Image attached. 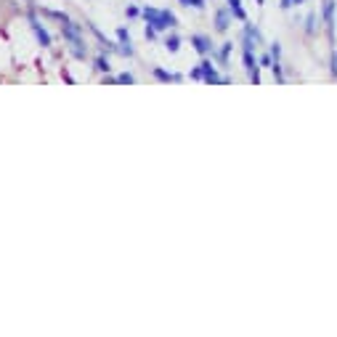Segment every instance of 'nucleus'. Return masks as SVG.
<instances>
[{"label":"nucleus","instance_id":"nucleus-1","mask_svg":"<svg viewBox=\"0 0 337 337\" xmlns=\"http://www.w3.org/2000/svg\"><path fill=\"white\" fill-rule=\"evenodd\" d=\"M30 27H32V32L37 35V43H40L43 48H51V35H48V30H45V27L37 22L32 14H30Z\"/></svg>","mask_w":337,"mask_h":337},{"label":"nucleus","instance_id":"nucleus-2","mask_svg":"<svg viewBox=\"0 0 337 337\" xmlns=\"http://www.w3.org/2000/svg\"><path fill=\"white\" fill-rule=\"evenodd\" d=\"M144 19L149 22V27H154L157 32H160V30H165V27H167V22H165L162 11H157V8H146V11H144Z\"/></svg>","mask_w":337,"mask_h":337},{"label":"nucleus","instance_id":"nucleus-3","mask_svg":"<svg viewBox=\"0 0 337 337\" xmlns=\"http://www.w3.org/2000/svg\"><path fill=\"white\" fill-rule=\"evenodd\" d=\"M199 69H202V80H204V82H210V85H215V82H226L218 72L212 69V64H210V61H202V64H199Z\"/></svg>","mask_w":337,"mask_h":337},{"label":"nucleus","instance_id":"nucleus-4","mask_svg":"<svg viewBox=\"0 0 337 337\" xmlns=\"http://www.w3.org/2000/svg\"><path fill=\"white\" fill-rule=\"evenodd\" d=\"M61 32H64V37H67L69 43H72V40H80V24L69 22V19L61 24Z\"/></svg>","mask_w":337,"mask_h":337},{"label":"nucleus","instance_id":"nucleus-5","mask_svg":"<svg viewBox=\"0 0 337 337\" xmlns=\"http://www.w3.org/2000/svg\"><path fill=\"white\" fill-rule=\"evenodd\" d=\"M191 45H194V48L199 51V53H210V48H212L210 40H207L204 35H194V37H191Z\"/></svg>","mask_w":337,"mask_h":337},{"label":"nucleus","instance_id":"nucleus-6","mask_svg":"<svg viewBox=\"0 0 337 337\" xmlns=\"http://www.w3.org/2000/svg\"><path fill=\"white\" fill-rule=\"evenodd\" d=\"M324 22H326V30H329V35H332V24H334V3L332 0L324 3Z\"/></svg>","mask_w":337,"mask_h":337},{"label":"nucleus","instance_id":"nucleus-7","mask_svg":"<svg viewBox=\"0 0 337 337\" xmlns=\"http://www.w3.org/2000/svg\"><path fill=\"white\" fill-rule=\"evenodd\" d=\"M229 8H231V14L239 19V22H245L247 14H245V8H242V0H229Z\"/></svg>","mask_w":337,"mask_h":337},{"label":"nucleus","instance_id":"nucleus-8","mask_svg":"<svg viewBox=\"0 0 337 337\" xmlns=\"http://www.w3.org/2000/svg\"><path fill=\"white\" fill-rule=\"evenodd\" d=\"M154 77L162 80V82H178V80H181L178 74H170V72H165V69H160V67H154Z\"/></svg>","mask_w":337,"mask_h":337},{"label":"nucleus","instance_id":"nucleus-9","mask_svg":"<svg viewBox=\"0 0 337 337\" xmlns=\"http://www.w3.org/2000/svg\"><path fill=\"white\" fill-rule=\"evenodd\" d=\"M215 30H218V32H226V30H229V14H226V11H218V19H215Z\"/></svg>","mask_w":337,"mask_h":337},{"label":"nucleus","instance_id":"nucleus-10","mask_svg":"<svg viewBox=\"0 0 337 337\" xmlns=\"http://www.w3.org/2000/svg\"><path fill=\"white\" fill-rule=\"evenodd\" d=\"M165 48L170 51V53H175L178 48H181V37H178V35H170V37L165 40Z\"/></svg>","mask_w":337,"mask_h":337},{"label":"nucleus","instance_id":"nucleus-11","mask_svg":"<svg viewBox=\"0 0 337 337\" xmlns=\"http://www.w3.org/2000/svg\"><path fill=\"white\" fill-rule=\"evenodd\" d=\"M96 69H98V72H109L111 67H109V61L104 59V56H98V59H96Z\"/></svg>","mask_w":337,"mask_h":337},{"label":"nucleus","instance_id":"nucleus-12","mask_svg":"<svg viewBox=\"0 0 337 337\" xmlns=\"http://www.w3.org/2000/svg\"><path fill=\"white\" fill-rule=\"evenodd\" d=\"M117 37H120V45H130V35H128V30H123V27H120V30H117Z\"/></svg>","mask_w":337,"mask_h":337},{"label":"nucleus","instance_id":"nucleus-13","mask_svg":"<svg viewBox=\"0 0 337 337\" xmlns=\"http://www.w3.org/2000/svg\"><path fill=\"white\" fill-rule=\"evenodd\" d=\"M117 82H123V85H133V82H136V77H133V74H120V77H117Z\"/></svg>","mask_w":337,"mask_h":337},{"label":"nucleus","instance_id":"nucleus-14","mask_svg":"<svg viewBox=\"0 0 337 337\" xmlns=\"http://www.w3.org/2000/svg\"><path fill=\"white\" fill-rule=\"evenodd\" d=\"M181 3L183 6H194V8H199V11L204 8V0H181Z\"/></svg>","mask_w":337,"mask_h":337},{"label":"nucleus","instance_id":"nucleus-15","mask_svg":"<svg viewBox=\"0 0 337 337\" xmlns=\"http://www.w3.org/2000/svg\"><path fill=\"white\" fill-rule=\"evenodd\" d=\"M162 16H165L167 27H175V14H170V11H162Z\"/></svg>","mask_w":337,"mask_h":337},{"label":"nucleus","instance_id":"nucleus-16","mask_svg":"<svg viewBox=\"0 0 337 337\" xmlns=\"http://www.w3.org/2000/svg\"><path fill=\"white\" fill-rule=\"evenodd\" d=\"M229 51H231V43H226V45H223V51H220V59H223V61L229 59Z\"/></svg>","mask_w":337,"mask_h":337},{"label":"nucleus","instance_id":"nucleus-17","mask_svg":"<svg viewBox=\"0 0 337 337\" xmlns=\"http://www.w3.org/2000/svg\"><path fill=\"white\" fill-rule=\"evenodd\" d=\"M279 53H282V48H279V43H274V45H271V56H274V59H279Z\"/></svg>","mask_w":337,"mask_h":337},{"label":"nucleus","instance_id":"nucleus-18","mask_svg":"<svg viewBox=\"0 0 337 337\" xmlns=\"http://www.w3.org/2000/svg\"><path fill=\"white\" fill-rule=\"evenodd\" d=\"M271 61H274V56H260V64H263V67H271Z\"/></svg>","mask_w":337,"mask_h":337},{"label":"nucleus","instance_id":"nucleus-19","mask_svg":"<svg viewBox=\"0 0 337 337\" xmlns=\"http://www.w3.org/2000/svg\"><path fill=\"white\" fill-rule=\"evenodd\" d=\"M191 77H194V80H202V69H199V67L191 69Z\"/></svg>","mask_w":337,"mask_h":337},{"label":"nucleus","instance_id":"nucleus-20","mask_svg":"<svg viewBox=\"0 0 337 337\" xmlns=\"http://www.w3.org/2000/svg\"><path fill=\"white\" fill-rule=\"evenodd\" d=\"M313 24H316V16H308V32H313Z\"/></svg>","mask_w":337,"mask_h":337},{"label":"nucleus","instance_id":"nucleus-21","mask_svg":"<svg viewBox=\"0 0 337 337\" xmlns=\"http://www.w3.org/2000/svg\"><path fill=\"white\" fill-rule=\"evenodd\" d=\"M332 74H334V77H337V53L332 56Z\"/></svg>","mask_w":337,"mask_h":337},{"label":"nucleus","instance_id":"nucleus-22","mask_svg":"<svg viewBox=\"0 0 337 337\" xmlns=\"http://www.w3.org/2000/svg\"><path fill=\"white\" fill-rule=\"evenodd\" d=\"M292 6V0H282V8H289Z\"/></svg>","mask_w":337,"mask_h":337},{"label":"nucleus","instance_id":"nucleus-23","mask_svg":"<svg viewBox=\"0 0 337 337\" xmlns=\"http://www.w3.org/2000/svg\"><path fill=\"white\" fill-rule=\"evenodd\" d=\"M255 3H266V0H255Z\"/></svg>","mask_w":337,"mask_h":337}]
</instances>
